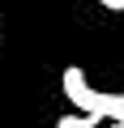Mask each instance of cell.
<instances>
[{"label": "cell", "instance_id": "6da1fadb", "mask_svg": "<svg viewBox=\"0 0 124 128\" xmlns=\"http://www.w3.org/2000/svg\"><path fill=\"white\" fill-rule=\"evenodd\" d=\"M60 90L69 94V102H73L77 111H90V115H98V120H111V128H124V94L94 90L81 68H64Z\"/></svg>", "mask_w": 124, "mask_h": 128}, {"label": "cell", "instance_id": "7a4b0ae2", "mask_svg": "<svg viewBox=\"0 0 124 128\" xmlns=\"http://www.w3.org/2000/svg\"><path fill=\"white\" fill-rule=\"evenodd\" d=\"M98 124H103V120L90 115V111H69V115L56 120V128H98Z\"/></svg>", "mask_w": 124, "mask_h": 128}, {"label": "cell", "instance_id": "3957f363", "mask_svg": "<svg viewBox=\"0 0 124 128\" xmlns=\"http://www.w3.org/2000/svg\"><path fill=\"white\" fill-rule=\"evenodd\" d=\"M103 9H111V13H124V0H98Z\"/></svg>", "mask_w": 124, "mask_h": 128}]
</instances>
